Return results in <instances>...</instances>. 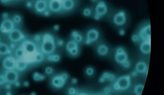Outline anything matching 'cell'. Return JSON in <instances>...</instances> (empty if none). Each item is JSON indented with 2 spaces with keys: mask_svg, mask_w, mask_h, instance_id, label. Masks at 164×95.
<instances>
[{
  "mask_svg": "<svg viewBox=\"0 0 164 95\" xmlns=\"http://www.w3.org/2000/svg\"><path fill=\"white\" fill-rule=\"evenodd\" d=\"M56 44L53 36L49 34L43 35L42 39L41 51L43 54H52L55 50Z\"/></svg>",
  "mask_w": 164,
  "mask_h": 95,
  "instance_id": "1",
  "label": "cell"
},
{
  "mask_svg": "<svg viewBox=\"0 0 164 95\" xmlns=\"http://www.w3.org/2000/svg\"><path fill=\"white\" fill-rule=\"evenodd\" d=\"M131 84V77L129 75L122 76L118 78L113 85L115 90H125L129 88Z\"/></svg>",
  "mask_w": 164,
  "mask_h": 95,
  "instance_id": "2",
  "label": "cell"
},
{
  "mask_svg": "<svg viewBox=\"0 0 164 95\" xmlns=\"http://www.w3.org/2000/svg\"><path fill=\"white\" fill-rule=\"evenodd\" d=\"M22 48L24 50L25 55H33L37 53V47L36 44L31 40H25L22 44Z\"/></svg>",
  "mask_w": 164,
  "mask_h": 95,
  "instance_id": "3",
  "label": "cell"
},
{
  "mask_svg": "<svg viewBox=\"0 0 164 95\" xmlns=\"http://www.w3.org/2000/svg\"><path fill=\"white\" fill-rule=\"evenodd\" d=\"M67 78L68 75L66 73L57 75L53 78L52 81V85L56 88H62L65 85Z\"/></svg>",
  "mask_w": 164,
  "mask_h": 95,
  "instance_id": "4",
  "label": "cell"
},
{
  "mask_svg": "<svg viewBox=\"0 0 164 95\" xmlns=\"http://www.w3.org/2000/svg\"><path fill=\"white\" fill-rule=\"evenodd\" d=\"M14 29V22L10 19H3L0 24V32L2 33L9 34Z\"/></svg>",
  "mask_w": 164,
  "mask_h": 95,
  "instance_id": "5",
  "label": "cell"
},
{
  "mask_svg": "<svg viewBox=\"0 0 164 95\" xmlns=\"http://www.w3.org/2000/svg\"><path fill=\"white\" fill-rule=\"evenodd\" d=\"M25 36L19 29H14L9 33V38L12 43H17L25 38Z\"/></svg>",
  "mask_w": 164,
  "mask_h": 95,
  "instance_id": "6",
  "label": "cell"
},
{
  "mask_svg": "<svg viewBox=\"0 0 164 95\" xmlns=\"http://www.w3.org/2000/svg\"><path fill=\"white\" fill-rule=\"evenodd\" d=\"M108 8L105 3L102 1H100L95 8V14L94 18L96 20H99L101 16L104 15L107 12Z\"/></svg>",
  "mask_w": 164,
  "mask_h": 95,
  "instance_id": "7",
  "label": "cell"
},
{
  "mask_svg": "<svg viewBox=\"0 0 164 95\" xmlns=\"http://www.w3.org/2000/svg\"><path fill=\"white\" fill-rule=\"evenodd\" d=\"M4 76L6 79L7 83L14 84L18 81L19 78V74L14 69L8 70L4 74Z\"/></svg>",
  "mask_w": 164,
  "mask_h": 95,
  "instance_id": "8",
  "label": "cell"
},
{
  "mask_svg": "<svg viewBox=\"0 0 164 95\" xmlns=\"http://www.w3.org/2000/svg\"><path fill=\"white\" fill-rule=\"evenodd\" d=\"M115 60L120 64H122L128 60L127 53L121 47H119L116 50L115 55Z\"/></svg>",
  "mask_w": 164,
  "mask_h": 95,
  "instance_id": "9",
  "label": "cell"
},
{
  "mask_svg": "<svg viewBox=\"0 0 164 95\" xmlns=\"http://www.w3.org/2000/svg\"><path fill=\"white\" fill-rule=\"evenodd\" d=\"M99 36V33L96 29H91L89 30L86 35V44L89 45L93 42L96 41Z\"/></svg>",
  "mask_w": 164,
  "mask_h": 95,
  "instance_id": "10",
  "label": "cell"
},
{
  "mask_svg": "<svg viewBox=\"0 0 164 95\" xmlns=\"http://www.w3.org/2000/svg\"><path fill=\"white\" fill-rule=\"evenodd\" d=\"M113 22L116 25H123L126 22V15L125 12L123 11H121L117 13L114 16Z\"/></svg>",
  "mask_w": 164,
  "mask_h": 95,
  "instance_id": "11",
  "label": "cell"
},
{
  "mask_svg": "<svg viewBox=\"0 0 164 95\" xmlns=\"http://www.w3.org/2000/svg\"><path fill=\"white\" fill-rule=\"evenodd\" d=\"M16 60L13 57H6L3 61V67L7 70L15 69Z\"/></svg>",
  "mask_w": 164,
  "mask_h": 95,
  "instance_id": "12",
  "label": "cell"
},
{
  "mask_svg": "<svg viewBox=\"0 0 164 95\" xmlns=\"http://www.w3.org/2000/svg\"><path fill=\"white\" fill-rule=\"evenodd\" d=\"M151 36L150 25H148L144 27L140 32V38L144 41L148 40Z\"/></svg>",
  "mask_w": 164,
  "mask_h": 95,
  "instance_id": "13",
  "label": "cell"
},
{
  "mask_svg": "<svg viewBox=\"0 0 164 95\" xmlns=\"http://www.w3.org/2000/svg\"><path fill=\"white\" fill-rule=\"evenodd\" d=\"M49 9L53 12H58L62 9L61 0H51L49 3Z\"/></svg>",
  "mask_w": 164,
  "mask_h": 95,
  "instance_id": "14",
  "label": "cell"
},
{
  "mask_svg": "<svg viewBox=\"0 0 164 95\" xmlns=\"http://www.w3.org/2000/svg\"><path fill=\"white\" fill-rule=\"evenodd\" d=\"M47 8V3L45 0H37L35 3V8L38 13H43Z\"/></svg>",
  "mask_w": 164,
  "mask_h": 95,
  "instance_id": "15",
  "label": "cell"
},
{
  "mask_svg": "<svg viewBox=\"0 0 164 95\" xmlns=\"http://www.w3.org/2000/svg\"><path fill=\"white\" fill-rule=\"evenodd\" d=\"M28 65V63L25 60H23L22 59H18L16 60L15 69L18 71L21 72V71L25 70L27 68Z\"/></svg>",
  "mask_w": 164,
  "mask_h": 95,
  "instance_id": "16",
  "label": "cell"
},
{
  "mask_svg": "<svg viewBox=\"0 0 164 95\" xmlns=\"http://www.w3.org/2000/svg\"><path fill=\"white\" fill-rule=\"evenodd\" d=\"M140 49L141 51L145 54H148L151 52V44L148 41H144L140 45Z\"/></svg>",
  "mask_w": 164,
  "mask_h": 95,
  "instance_id": "17",
  "label": "cell"
},
{
  "mask_svg": "<svg viewBox=\"0 0 164 95\" xmlns=\"http://www.w3.org/2000/svg\"><path fill=\"white\" fill-rule=\"evenodd\" d=\"M148 70V67L146 63L139 62L135 65V70L139 73H145Z\"/></svg>",
  "mask_w": 164,
  "mask_h": 95,
  "instance_id": "18",
  "label": "cell"
},
{
  "mask_svg": "<svg viewBox=\"0 0 164 95\" xmlns=\"http://www.w3.org/2000/svg\"><path fill=\"white\" fill-rule=\"evenodd\" d=\"M74 6L73 0H63L62 1V8L66 11L71 10Z\"/></svg>",
  "mask_w": 164,
  "mask_h": 95,
  "instance_id": "19",
  "label": "cell"
},
{
  "mask_svg": "<svg viewBox=\"0 0 164 95\" xmlns=\"http://www.w3.org/2000/svg\"><path fill=\"white\" fill-rule=\"evenodd\" d=\"M11 50L6 44L0 42V55H5L10 53Z\"/></svg>",
  "mask_w": 164,
  "mask_h": 95,
  "instance_id": "20",
  "label": "cell"
},
{
  "mask_svg": "<svg viewBox=\"0 0 164 95\" xmlns=\"http://www.w3.org/2000/svg\"><path fill=\"white\" fill-rule=\"evenodd\" d=\"M109 49L105 45H100L98 48V53L101 56H104L108 54Z\"/></svg>",
  "mask_w": 164,
  "mask_h": 95,
  "instance_id": "21",
  "label": "cell"
},
{
  "mask_svg": "<svg viewBox=\"0 0 164 95\" xmlns=\"http://www.w3.org/2000/svg\"><path fill=\"white\" fill-rule=\"evenodd\" d=\"M78 47V44L76 42H75L74 40H72L68 42L66 44V50L69 53L73 49L76 48Z\"/></svg>",
  "mask_w": 164,
  "mask_h": 95,
  "instance_id": "22",
  "label": "cell"
},
{
  "mask_svg": "<svg viewBox=\"0 0 164 95\" xmlns=\"http://www.w3.org/2000/svg\"><path fill=\"white\" fill-rule=\"evenodd\" d=\"M25 55L24 50H23L22 47L17 49L15 52V56L18 59H22V58Z\"/></svg>",
  "mask_w": 164,
  "mask_h": 95,
  "instance_id": "23",
  "label": "cell"
},
{
  "mask_svg": "<svg viewBox=\"0 0 164 95\" xmlns=\"http://www.w3.org/2000/svg\"><path fill=\"white\" fill-rule=\"evenodd\" d=\"M144 89V85L142 84H138L134 87V93L137 95H141Z\"/></svg>",
  "mask_w": 164,
  "mask_h": 95,
  "instance_id": "24",
  "label": "cell"
},
{
  "mask_svg": "<svg viewBox=\"0 0 164 95\" xmlns=\"http://www.w3.org/2000/svg\"><path fill=\"white\" fill-rule=\"evenodd\" d=\"M33 79L36 82L42 81L44 80L45 76L38 72H35L33 75Z\"/></svg>",
  "mask_w": 164,
  "mask_h": 95,
  "instance_id": "25",
  "label": "cell"
},
{
  "mask_svg": "<svg viewBox=\"0 0 164 95\" xmlns=\"http://www.w3.org/2000/svg\"><path fill=\"white\" fill-rule=\"evenodd\" d=\"M72 37L74 38V39L75 42H76L77 43L78 42H81L82 40V36L77 32V31H73L72 33Z\"/></svg>",
  "mask_w": 164,
  "mask_h": 95,
  "instance_id": "26",
  "label": "cell"
},
{
  "mask_svg": "<svg viewBox=\"0 0 164 95\" xmlns=\"http://www.w3.org/2000/svg\"><path fill=\"white\" fill-rule=\"evenodd\" d=\"M47 59L50 62H58L60 60V57L59 55H57V54H56V55L49 54V55H48V56H47Z\"/></svg>",
  "mask_w": 164,
  "mask_h": 95,
  "instance_id": "27",
  "label": "cell"
},
{
  "mask_svg": "<svg viewBox=\"0 0 164 95\" xmlns=\"http://www.w3.org/2000/svg\"><path fill=\"white\" fill-rule=\"evenodd\" d=\"M44 57L42 53H37L35 55H34V62H37V63H40L43 60Z\"/></svg>",
  "mask_w": 164,
  "mask_h": 95,
  "instance_id": "28",
  "label": "cell"
},
{
  "mask_svg": "<svg viewBox=\"0 0 164 95\" xmlns=\"http://www.w3.org/2000/svg\"><path fill=\"white\" fill-rule=\"evenodd\" d=\"M86 74L88 76H92L94 74V69L93 68L89 67L86 70Z\"/></svg>",
  "mask_w": 164,
  "mask_h": 95,
  "instance_id": "29",
  "label": "cell"
},
{
  "mask_svg": "<svg viewBox=\"0 0 164 95\" xmlns=\"http://www.w3.org/2000/svg\"><path fill=\"white\" fill-rule=\"evenodd\" d=\"M22 20V18L19 15H15L14 17H13V21L14 23H19L21 22Z\"/></svg>",
  "mask_w": 164,
  "mask_h": 95,
  "instance_id": "30",
  "label": "cell"
},
{
  "mask_svg": "<svg viewBox=\"0 0 164 95\" xmlns=\"http://www.w3.org/2000/svg\"><path fill=\"white\" fill-rule=\"evenodd\" d=\"M7 83L4 75H0V86H2Z\"/></svg>",
  "mask_w": 164,
  "mask_h": 95,
  "instance_id": "31",
  "label": "cell"
},
{
  "mask_svg": "<svg viewBox=\"0 0 164 95\" xmlns=\"http://www.w3.org/2000/svg\"><path fill=\"white\" fill-rule=\"evenodd\" d=\"M69 53L73 56L77 55L78 54V47H76V48L73 49L69 52Z\"/></svg>",
  "mask_w": 164,
  "mask_h": 95,
  "instance_id": "32",
  "label": "cell"
},
{
  "mask_svg": "<svg viewBox=\"0 0 164 95\" xmlns=\"http://www.w3.org/2000/svg\"><path fill=\"white\" fill-rule=\"evenodd\" d=\"M91 13H92L91 10L89 9H88V8L85 9L83 11V15L84 16H90Z\"/></svg>",
  "mask_w": 164,
  "mask_h": 95,
  "instance_id": "33",
  "label": "cell"
},
{
  "mask_svg": "<svg viewBox=\"0 0 164 95\" xmlns=\"http://www.w3.org/2000/svg\"><path fill=\"white\" fill-rule=\"evenodd\" d=\"M53 72V69L51 67H48L45 69V73L47 75H51Z\"/></svg>",
  "mask_w": 164,
  "mask_h": 95,
  "instance_id": "34",
  "label": "cell"
},
{
  "mask_svg": "<svg viewBox=\"0 0 164 95\" xmlns=\"http://www.w3.org/2000/svg\"><path fill=\"white\" fill-rule=\"evenodd\" d=\"M115 79V76L111 73H108L107 76H106V80H108L109 81H113Z\"/></svg>",
  "mask_w": 164,
  "mask_h": 95,
  "instance_id": "35",
  "label": "cell"
},
{
  "mask_svg": "<svg viewBox=\"0 0 164 95\" xmlns=\"http://www.w3.org/2000/svg\"><path fill=\"white\" fill-rule=\"evenodd\" d=\"M132 40L133 42L137 43L140 40V37L137 35H133L132 36Z\"/></svg>",
  "mask_w": 164,
  "mask_h": 95,
  "instance_id": "36",
  "label": "cell"
},
{
  "mask_svg": "<svg viewBox=\"0 0 164 95\" xmlns=\"http://www.w3.org/2000/svg\"><path fill=\"white\" fill-rule=\"evenodd\" d=\"M76 92V90L74 88L71 87L68 89V93L70 94H75Z\"/></svg>",
  "mask_w": 164,
  "mask_h": 95,
  "instance_id": "37",
  "label": "cell"
},
{
  "mask_svg": "<svg viewBox=\"0 0 164 95\" xmlns=\"http://www.w3.org/2000/svg\"><path fill=\"white\" fill-rule=\"evenodd\" d=\"M41 37L39 35H36L34 37V40L37 43L39 42L41 40Z\"/></svg>",
  "mask_w": 164,
  "mask_h": 95,
  "instance_id": "38",
  "label": "cell"
},
{
  "mask_svg": "<svg viewBox=\"0 0 164 95\" xmlns=\"http://www.w3.org/2000/svg\"><path fill=\"white\" fill-rule=\"evenodd\" d=\"M125 68H129L130 66V62L128 60H126V62H125L122 64Z\"/></svg>",
  "mask_w": 164,
  "mask_h": 95,
  "instance_id": "39",
  "label": "cell"
},
{
  "mask_svg": "<svg viewBox=\"0 0 164 95\" xmlns=\"http://www.w3.org/2000/svg\"><path fill=\"white\" fill-rule=\"evenodd\" d=\"M57 44L60 46H62L64 45V41L61 39H59L57 41Z\"/></svg>",
  "mask_w": 164,
  "mask_h": 95,
  "instance_id": "40",
  "label": "cell"
},
{
  "mask_svg": "<svg viewBox=\"0 0 164 95\" xmlns=\"http://www.w3.org/2000/svg\"><path fill=\"white\" fill-rule=\"evenodd\" d=\"M2 17H3V19H8V13H4L2 14Z\"/></svg>",
  "mask_w": 164,
  "mask_h": 95,
  "instance_id": "41",
  "label": "cell"
},
{
  "mask_svg": "<svg viewBox=\"0 0 164 95\" xmlns=\"http://www.w3.org/2000/svg\"><path fill=\"white\" fill-rule=\"evenodd\" d=\"M119 34L121 36H123L125 34V31L124 30H120L119 31Z\"/></svg>",
  "mask_w": 164,
  "mask_h": 95,
  "instance_id": "42",
  "label": "cell"
},
{
  "mask_svg": "<svg viewBox=\"0 0 164 95\" xmlns=\"http://www.w3.org/2000/svg\"><path fill=\"white\" fill-rule=\"evenodd\" d=\"M104 92H105L106 94L109 93L110 92V88H105V89H104Z\"/></svg>",
  "mask_w": 164,
  "mask_h": 95,
  "instance_id": "43",
  "label": "cell"
},
{
  "mask_svg": "<svg viewBox=\"0 0 164 95\" xmlns=\"http://www.w3.org/2000/svg\"><path fill=\"white\" fill-rule=\"evenodd\" d=\"M43 13L44 14V15L45 16H49V14H50L49 12V11H45L44 12H43Z\"/></svg>",
  "mask_w": 164,
  "mask_h": 95,
  "instance_id": "44",
  "label": "cell"
},
{
  "mask_svg": "<svg viewBox=\"0 0 164 95\" xmlns=\"http://www.w3.org/2000/svg\"><path fill=\"white\" fill-rule=\"evenodd\" d=\"M29 85H30V84H29V83L28 82H27V81H26V82H24V83H23V85H24V86H25V87H29Z\"/></svg>",
  "mask_w": 164,
  "mask_h": 95,
  "instance_id": "45",
  "label": "cell"
},
{
  "mask_svg": "<svg viewBox=\"0 0 164 95\" xmlns=\"http://www.w3.org/2000/svg\"><path fill=\"white\" fill-rule=\"evenodd\" d=\"M14 85H15L16 87H19V86L21 85L20 83L19 82H18V81H16L15 83H14Z\"/></svg>",
  "mask_w": 164,
  "mask_h": 95,
  "instance_id": "46",
  "label": "cell"
},
{
  "mask_svg": "<svg viewBox=\"0 0 164 95\" xmlns=\"http://www.w3.org/2000/svg\"><path fill=\"white\" fill-rule=\"evenodd\" d=\"M137 74H138V72H137V71H134V72H133L132 73H131V75L132 76L134 77V76H137Z\"/></svg>",
  "mask_w": 164,
  "mask_h": 95,
  "instance_id": "47",
  "label": "cell"
},
{
  "mask_svg": "<svg viewBox=\"0 0 164 95\" xmlns=\"http://www.w3.org/2000/svg\"><path fill=\"white\" fill-rule=\"evenodd\" d=\"M59 29V26L58 25H55L54 26V30L55 31H58V30Z\"/></svg>",
  "mask_w": 164,
  "mask_h": 95,
  "instance_id": "48",
  "label": "cell"
},
{
  "mask_svg": "<svg viewBox=\"0 0 164 95\" xmlns=\"http://www.w3.org/2000/svg\"><path fill=\"white\" fill-rule=\"evenodd\" d=\"M72 83L73 84H76L77 83V79H76V78H73L72 79Z\"/></svg>",
  "mask_w": 164,
  "mask_h": 95,
  "instance_id": "49",
  "label": "cell"
},
{
  "mask_svg": "<svg viewBox=\"0 0 164 95\" xmlns=\"http://www.w3.org/2000/svg\"><path fill=\"white\" fill-rule=\"evenodd\" d=\"M6 88H7V89H10V88H11L10 84H8H8H7V86H6Z\"/></svg>",
  "mask_w": 164,
  "mask_h": 95,
  "instance_id": "50",
  "label": "cell"
},
{
  "mask_svg": "<svg viewBox=\"0 0 164 95\" xmlns=\"http://www.w3.org/2000/svg\"><path fill=\"white\" fill-rule=\"evenodd\" d=\"M26 5L28 6V7H29V8H30V7H31V5H32V4H31V3H30V2H28V3H27V4H26Z\"/></svg>",
  "mask_w": 164,
  "mask_h": 95,
  "instance_id": "51",
  "label": "cell"
},
{
  "mask_svg": "<svg viewBox=\"0 0 164 95\" xmlns=\"http://www.w3.org/2000/svg\"><path fill=\"white\" fill-rule=\"evenodd\" d=\"M8 1H9V0H1V1L2 3H4L7 2Z\"/></svg>",
  "mask_w": 164,
  "mask_h": 95,
  "instance_id": "52",
  "label": "cell"
},
{
  "mask_svg": "<svg viewBox=\"0 0 164 95\" xmlns=\"http://www.w3.org/2000/svg\"><path fill=\"white\" fill-rule=\"evenodd\" d=\"M92 1H93V2H95V1H97V0H92Z\"/></svg>",
  "mask_w": 164,
  "mask_h": 95,
  "instance_id": "53",
  "label": "cell"
},
{
  "mask_svg": "<svg viewBox=\"0 0 164 95\" xmlns=\"http://www.w3.org/2000/svg\"><path fill=\"white\" fill-rule=\"evenodd\" d=\"M0 40H1V36H0Z\"/></svg>",
  "mask_w": 164,
  "mask_h": 95,
  "instance_id": "54",
  "label": "cell"
}]
</instances>
